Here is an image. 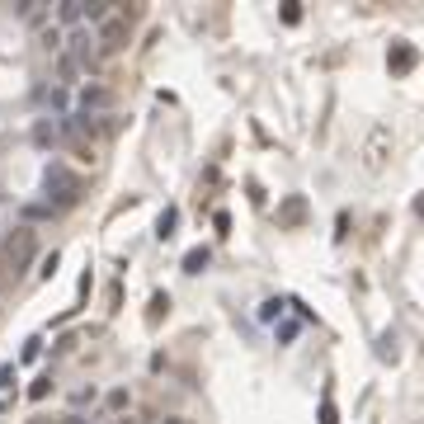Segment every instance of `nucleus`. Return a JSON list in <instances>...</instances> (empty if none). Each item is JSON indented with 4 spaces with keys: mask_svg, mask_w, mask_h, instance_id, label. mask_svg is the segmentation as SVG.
<instances>
[{
    "mask_svg": "<svg viewBox=\"0 0 424 424\" xmlns=\"http://www.w3.org/2000/svg\"><path fill=\"white\" fill-rule=\"evenodd\" d=\"M43 189H48V208H71V203H80V193H85V180H80L71 165H61V160H52L48 170H43Z\"/></svg>",
    "mask_w": 424,
    "mask_h": 424,
    "instance_id": "1",
    "label": "nucleus"
},
{
    "mask_svg": "<svg viewBox=\"0 0 424 424\" xmlns=\"http://www.w3.org/2000/svg\"><path fill=\"white\" fill-rule=\"evenodd\" d=\"M66 57L76 61L80 71H95L99 66V43H95V28L76 24L71 33H66Z\"/></svg>",
    "mask_w": 424,
    "mask_h": 424,
    "instance_id": "2",
    "label": "nucleus"
},
{
    "mask_svg": "<svg viewBox=\"0 0 424 424\" xmlns=\"http://www.w3.org/2000/svg\"><path fill=\"white\" fill-rule=\"evenodd\" d=\"M95 43H99V57L123 52V48H128V19H123V15H108L104 24L95 28Z\"/></svg>",
    "mask_w": 424,
    "mask_h": 424,
    "instance_id": "3",
    "label": "nucleus"
},
{
    "mask_svg": "<svg viewBox=\"0 0 424 424\" xmlns=\"http://www.w3.org/2000/svg\"><path fill=\"white\" fill-rule=\"evenodd\" d=\"M387 66H392V76H410V71L420 66V52H415L410 43H392V52H387Z\"/></svg>",
    "mask_w": 424,
    "mask_h": 424,
    "instance_id": "4",
    "label": "nucleus"
},
{
    "mask_svg": "<svg viewBox=\"0 0 424 424\" xmlns=\"http://www.w3.org/2000/svg\"><path fill=\"white\" fill-rule=\"evenodd\" d=\"M382 160H387V128H377L368 137V151H363V165L368 170H382Z\"/></svg>",
    "mask_w": 424,
    "mask_h": 424,
    "instance_id": "5",
    "label": "nucleus"
},
{
    "mask_svg": "<svg viewBox=\"0 0 424 424\" xmlns=\"http://www.w3.org/2000/svg\"><path fill=\"white\" fill-rule=\"evenodd\" d=\"M99 108H108V90L104 85H85V90H80V113H95V118H99Z\"/></svg>",
    "mask_w": 424,
    "mask_h": 424,
    "instance_id": "6",
    "label": "nucleus"
},
{
    "mask_svg": "<svg viewBox=\"0 0 424 424\" xmlns=\"http://www.w3.org/2000/svg\"><path fill=\"white\" fill-rule=\"evenodd\" d=\"M66 85H80V66L66 52H57V90H66Z\"/></svg>",
    "mask_w": 424,
    "mask_h": 424,
    "instance_id": "7",
    "label": "nucleus"
},
{
    "mask_svg": "<svg viewBox=\"0 0 424 424\" xmlns=\"http://www.w3.org/2000/svg\"><path fill=\"white\" fill-rule=\"evenodd\" d=\"M10 255H15V264H28V260H33V236H28V231H15V236H10Z\"/></svg>",
    "mask_w": 424,
    "mask_h": 424,
    "instance_id": "8",
    "label": "nucleus"
},
{
    "mask_svg": "<svg viewBox=\"0 0 424 424\" xmlns=\"http://www.w3.org/2000/svg\"><path fill=\"white\" fill-rule=\"evenodd\" d=\"M80 24V0H61L57 5V28L66 33V28H76Z\"/></svg>",
    "mask_w": 424,
    "mask_h": 424,
    "instance_id": "9",
    "label": "nucleus"
},
{
    "mask_svg": "<svg viewBox=\"0 0 424 424\" xmlns=\"http://www.w3.org/2000/svg\"><path fill=\"white\" fill-rule=\"evenodd\" d=\"M208 264H212V250H208V245H193V250L184 255V273H203Z\"/></svg>",
    "mask_w": 424,
    "mask_h": 424,
    "instance_id": "10",
    "label": "nucleus"
},
{
    "mask_svg": "<svg viewBox=\"0 0 424 424\" xmlns=\"http://www.w3.org/2000/svg\"><path fill=\"white\" fill-rule=\"evenodd\" d=\"M38 38H43V52H66V33H61L57 24H48Z\"/></svg>",
    "mask_w": 424,
    "mask_h": 424,
    "instance_id": "11",
    "label": "nucleus"
},
{
    "mask_svg": "<svg viewBox=\"0 0 424 424\" xmlns=\"http://www.w3.org/2000/svg\"><path fill=\"white\" fill-rule=\"evenodd\" d=\"M175 227H180V212L165 208V212L156 217V236H160V240H170V236H175Z\"/></svg>",
    "mask_w": 424,
    "mask_h": 424,
    "instance_id": "12",
    "label": "nucleus"
},
{
    "mask_svg": "<svg viewBox=\"0 0 424 424\" xmlns=\"http://www.w3.org/2000/svg\"><path fill=\"white\" fill-rule=\"evenodd\" d=\"M165 311H170V297H165V292H156V297H151V311H146V325H160V316H165Z\"/></svg>",
    "mask_w": 424,
    "mask_h": 424,
    "instance_id": "13",
    "label": "nucleus"
},
{
    "mask_svg": "<svg viewBox=\"0 0 424 424\" xmlns=\"http://www.w3.org/2000/svg\"><path fill=\"white\" fill-rule=\"evenodd\" d=\"M48 217H52L48 203H28V208H24V222H48Z\"/></svg>",
    "mask_w": 424,
    "mask_h": 424,
    "instance_id": "14",
    "label": "nucleus"
},
{
    "mask_svg": "<svg viewBox=\"0 0 424 424\" xmlns=\"http://www.w3.org/2000/svg\"><path fill=\"white\" fill-rule=\"evenodd\" d=\"M283 307H288V302H278V297H269L264 307H260V320H273V316H283Z\"/></svg>",
    "mask_w": 424,
    "mask_h": 424,
    "instance_id": "15",
    "label": "nucleus"
},
{
    "mask_svg": "<svg viewBox=\"0 0 424 424\" xmlns=\"http://www.w3.org/2000/svg\"><path fill=\"white\" fill-rule=\"evenodd\" d=\"M48 392H52V377H38V382L28 387V396H33V401H43V396H48Z\"/></svg>",
    "mask_w": 424,
    "mask_h": 424,
    "instance_id": "16",
    "label": "nucleus"
},
{
    "mask_svg": "<svg viewBox=\"0 0 424 424\" xmlns=\"http://www.w3.org/2000/svg\"><path fill=\"white\" fill-rule=\"evenodd\" d=\"M283 24H302V5H297V0L283 5Z\"/></svg>",
    "mask_w": 424,
    "mask_h": 424,
    "instance_id": "17",
    "label": "nucleus"
},
{
    "mask_svg": "<svg viewBox=\"0 0 424 424\" xmlns=\"http://www.w3.org/2000/svg\"><path fill=\"white\" fill-rule=\"evenodd\" d=\"M212 227H217V231L227 236V231H231V217H227V212H212Z\"/></svg>",
    "mask_w": 424,
    "mask_h": 424,
    "instance_id": "18",
    "label": "nucleus"
},
{
    "mask_svg": "<svg viewBox=\"0 0 424 424\" xmlns=\"http://www.w3.org/2000/svg\"><path fill=\"white\" fill-rule=\"evenodd\" d=\"M283 217H288V222H302V198H292L288 208H283Z\"/></svg>",
    "mask_w": 424,
    "mask_h": 424,
    "instance_id": "19",
    "label": "nucleus"
},
{
    "mask_svg": "<svg viewBox=\"0 0 424 424\" xmlns=\"http://www.w3.org/2000/svg\"><path fill=\"white\" fill-rule=\"evenodd\" d=\"M38 354H43V340H28V345H24V363H33Z\"/></svg>",
    "mask_w": 424,
    "mask_h": 424,
    "instance_id": "20",
    "label": "nucleus"
},
{
    "mask_svg": "<svg viewBox=\"0 0 424 424\" xmlns=\"http://www.w3.org/2000/svg\"><path fill=\"white\" fill-rule=\"evenodd\" d=\"M10 382H15V363H0V392H5Z\"/></svg>",
    "mask_w": 424,
    "mask_h": 424,
    "instance_id": "21",
    "label": "nucleus"
},
{
    "mask_svg": "<svg viewBox=\"0 0 424 424\" xmlns=\"http://www.w3.org/2000/svg\"><path fill=\"white\" fill-rule=\"evenodd\" d=\"M108 405H113V410H123V405H128V392H123V387H118V392H108Z\"/></svg>",
    "mask_w": 424,
    "mask_h": 424,
    "instance_id": "22",
    "label": "nucleus"
},
{
    "mask_svg": "<svg viewBox=\"0 0 424 424\" xmlns=\"http://www.w3.org/2000/svg\"><path fill=\"white\" fill-rule=\"evenodd\" d=\"M320 424H335V405H330V401L320 405Z\"/></svg>",
    "mask_w": 424,
    "mask_h": 424,
    "instance_id": "23",
    "label": "nucleus"
},
{
    "mask_svg": "<svg viewBox=\"0 0 424 424\" xmlns=\"http://www.w3.org/2000/svg\"><path fill=\"white\" fill-rule=\"evenodd\" d=\"M415 212H420V217H424V193H420V198H415Z\"/></svg>",
    "mask_w": 424,
    "mask_h": 424,
    "instance_id": "24",
    "label": "nucleus"
},
{
    "mask_svg": "<svg viewBox=\"0 0 424 424\" xmlns=\"http://www.w3.org/2000/svg\"><path fill=\"white\" fill-rule=\"evenodd\" d=\"M160 424H189V420H180V415H170V420H160Z\"/></svg>",
    "mask_w": 424,
    "mask_h": 424,
    "instance_id": "25",
    "label": "nucleus"
},
{
    "mask_svg": "<svg viewBox=\"0 0 424 424\" xmlns=\"http://www.w3.org/2000/svg\"><path fill=\"white\" fill-rule=\"evenodd\" d=\"M0 410H5V401H0Z\"/></svg>",
    "mask_w": 424,
    "mask_h": 424,
    "instance_id": "26",
    "label": "nucleus"
},
{
    "mask_svg": "<svg viewBox=\"0 0 424 424\" xmlns=\"http://www.w3.org/2000/svg\"><path fill=\"white\" fill-rule=\"evenodd\" d=\"M123 424H133V420H123Z\"/></svg>",
    "mask_w": 424,
    "mask_h": 424,
    "instance_id": "27",
    "label": "nucleus"
}]
</instances>
